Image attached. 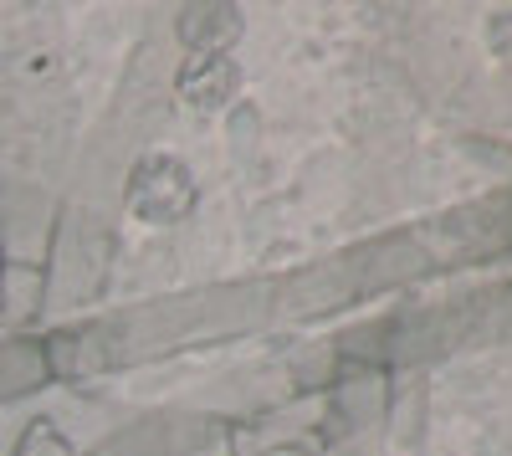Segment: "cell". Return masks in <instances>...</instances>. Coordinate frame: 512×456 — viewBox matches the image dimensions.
Instances as JSON below:
<instances>
[{"instance_id":"6da1fadb","label":"cell","mask_w":512,"mask_h":456,"mask_svg":"<svg viewBox=\"0 0 512 456\" xmlns=\"http://www.w3.org/2000/svg\"><path fill=\"white\" fill-rule=\"evenodd\" d=\"M128 205L134 216L149 226H169V221H185L195 211V175L175 154H149L134 164L128 175Z\"/></svg>"},{"instance_id":"7a4b0ae2","label":"cell","mask_w":512,"mask_h":456,"mask_svg":"<svg viewBox=\"0 0 512 456\" xmlns=\"http://www.w3.org/2000/svg\"><path fill=\"white\" fill-rule=\"evenodd\" d=\"M236 62L226 52H210V57H190L185 72H180V93L195 103V108H221L231 93H236Z\"/></svg>"},{"instance_id":"3957f363","label":"cell","mask_w":512,"mask_h":456,"mask_svg":"<svg viewBox=\"0 0 512 456\" xmlns=\"http://www.w3.org/2000/svg\"><path fill=\"white\" fill-rule=\"evenodd\" d=\"M236 31H241L236 6H190V11L180 16V36L195 47V57L221 52L226 41H236Z\"/></svg>"}]
</instances>
